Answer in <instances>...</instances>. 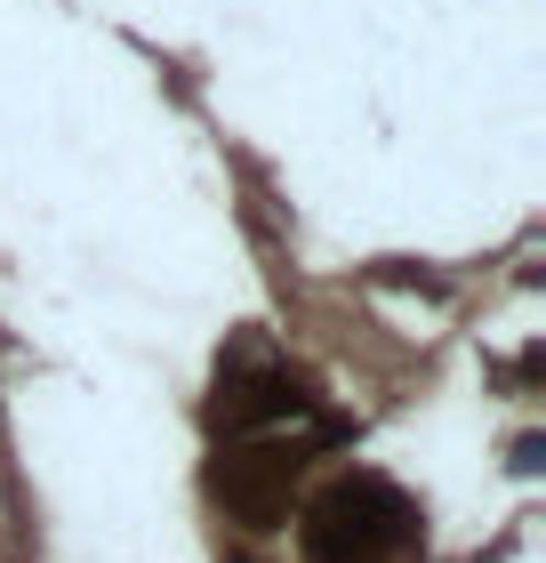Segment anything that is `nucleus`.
<instances>
[{
	"mask_svg": "<svg viewBox=\"0 0 546 563\" xmlns=\"http://www.w3.org/2000/svg\"><path fill=\"white\" fill-rule=\"evenodd\" d=\"M305 467V443H274V434H242L225 459H218V499L233 507L242 523L266 531L281 507H290V475Z\"/></svg>",
	"mask_w": 546,
	"mask_h": 563,
	"instance_id": "2",
	"label": "nucleus"
},
{
	"mask_svg": "<svg viewBox=\"0 0 546 563\" xmlns=\"http://www.w3.org/2000/svg\"><path fill=\"white\" fill-rule=\"evenodd\" d=\"M298 548L305 563H402L419 548V507L386 475H337L298 516Z\"/></svg>",
	"mask_w": 546,
	"mask_h": 563,
	"instance_id": "1",
	"label": "nucleus"
}]
</instances>
